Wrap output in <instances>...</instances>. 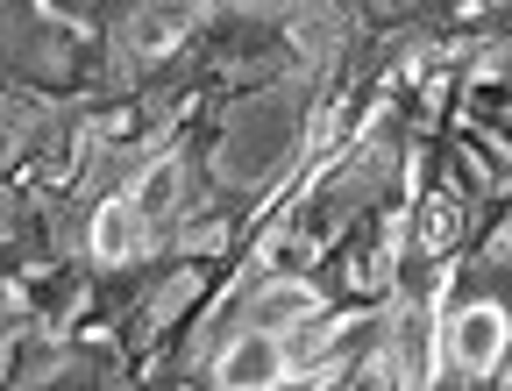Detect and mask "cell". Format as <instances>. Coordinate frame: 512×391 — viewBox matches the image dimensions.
I'll use <instances>...</instances> for the list:
<instances>
[{"label":"cell","instance_id":"obj_5","mask_svg":"<svg viewBox=\"0 0 512 391\" xmlns=\"http://www.w3.org/2000/svg\"><path fill=\"white\" fill-rule=\"evenodd\" d=\"M320 313V292L313 285H264L256 292V328H271V335H292V328H306V320Z\"/></svg>","mask_w":512,"mask_h":391},{"label":"cell","instance_id":"obj_6","mask_svg":"<svg viewBox=\"0 0 512 391\" xmlns=\"http://www.w3.org/2000/svg\"><path fill=\"white\" fill-rule=\"evenodd\" d=\"M178 192H185V171H178V157H150V164L136 171V185H128V200L143 207V221H164V214L178 207Z\"/></svg>","mask_w":512,"mask_h":391},{"label":"cell","instance_id":"obj_4","mask_svg":"<svg viewBox=\"0 0 512 391\" xmlns=\"http://www.w3.org/2000/svg\"><path fill=\"white\" fill-rule=\"evenodd\" d=\"M93 256H100V264H128V256H136L143 249V207L136 200H128V192H121V200H107L100 214H93Z\"/></svg>","mask_w":512,"mask_h":391},{"label":"cell","instance_id":"obj_3","mask_svg":"<svg viewBox=\"0 0 512 391\" xmlns=\"http://www.w3.org/2000/svg\"><path fill=\"white\" fill-rule=\"evenodd\" d=\"M207 15V0H143L128 15V57H164L192 36V22Z\"/></svg>","mask_w":512,"mask_h":391},{"label":"cell","instance_id":"obj_7","mask_svg":"<svg viewBox=\"0 0 512 391\" xmlns=\"http://www.w3.org/2000/svg\"><path fill=\"white\" fill-rule=\"evenodd\" d=\"M420 242H427V249H448V242H456V207H448V200H434V207H427Z\"/></svg>","mask_w":512,"mask_h":391},{"label":"cell","instance_id":"obj_8","mask_svg":"<svg viewBox=\"0 0 512 391\" xmlns=\"http://www.w3.org/2000/svg\"><path fill=\"white\" fill-rule=\"evenodd\" d=\"M292 36H299V50H320V43H328V36H335V29H328V22H320V15H306V22H299Z\"/></svg>","mask_w":512,"mask_h":391},{"label":"cell","instance_id":"obj_1","mask_svg":"<svg viewBox=\"0 0 512 391\" xmlns=\"http://www.w3.org/2000/svg\"><path fill=\"white\" fill-rule=\"evenodd\" d=\"M285 377H292L285 335H271V328L235 335V342L221 349V363H214V384H221V391H271V384H285Z\"/></svg>","mask_w":512,"mask_h":391},{"label":"cell","instance_id":"obj_2","mask_svg":"<svg viewBox=\"0 0 512 391\" xmlns=\"http://www.w3.org/2000/svg\"><path fill=\"white\" fill-rule=\"evenodd\" d=\"M505 342H512V320H505V306H491V299H470L456 320H448V335H441V349L456 356L470 377H484V370H498V356H505Z\"/></svg>","mask_w":512,"mask_h":391}]
</instances>
